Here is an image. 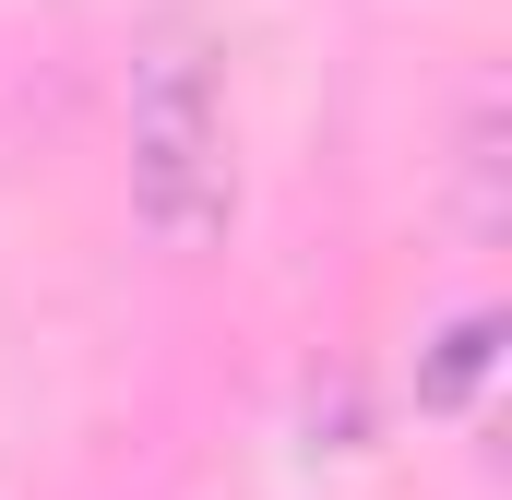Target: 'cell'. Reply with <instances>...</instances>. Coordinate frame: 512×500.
<instances>
[{
  "label": "cell",
  "mask_w": 512,
  "mask_h": 500,
  "mask_svg": "<svg viewBox=\"0 0 512 500\" xmlns=\"http://www.w3.org/2000/svg\"><path fill=\"white\" fill-rule=\"evenodd\" d=\"M131 215L155 250H215L239 227V155H227V84L191 24H155L131 60Z\"/></svg>",
  "instance_id": "6da1fadb"
},
{
  "label": "cell",
  "mask_w": 512,
  "mask_h": 500,
  "mask_svg": "<svg viewBox=\"0 0 512 500\" xmlns=\"http://www.w3.org/2000/svg\"><path fill=\"white\" fill-rule=\"evenodd\" d=\"M489 358H501V310H453V322L429 334V358H417V405L453 417V405L489 381Z\"/></svg>",
  "instance_id": "7a4b0ae2"
}]
</instances>
